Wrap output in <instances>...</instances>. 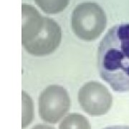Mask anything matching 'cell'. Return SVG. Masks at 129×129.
<instances>
[{
  "mask_svg": "<svg viewBox=\"0 0 129 129\" xmlns=\"http://www.w3.org/2000/svg\"><path fill=\"white\" fill-rule=\"evenodd\" d=\"M36 3L47 13L55 14L66 7L69 0H35Z\"/></svg>",
  "mask_w": 129,
  "mask_h": 129,
  "instance_id": "cell-8",
  "label": "cell"
},
{
  "mask_svg": "<svg viewBox=\"0 0 129 129\" xmlns=\"http://www.w3.org/2000/svg\"><path fill=\"white\" fill-rule=\"evenodd\" d=\"M61 29L55 22L45 18V24L40 33L32 41L23 44L25 50L35 56H45L52 53L60 45Z\"/></svg>",
  "mask_w": 129,
  "mask_h": 129,
  "instance_id": "cell-5",
  "label": "cell"
},
{
  "mask_svg": "<svg viewBox=\"0 0 129 129\" xmlns=\"http://www.w3.org/2000/svg\"><path fill=\"white\" fill-rule=\"evenodd\" d=\"M78 102L85 113L93 116L107 113L111 108L113 98L106 86L92 81L85 84L78 92Z\"/></svg>",
  "mask_w": 129,
  "mask_h": 129,
  "instance_id": "cell-4",
  "label": "cell"
},
{
  "mask_svg": "<svg viewBox=\"0 0 129 129\" xmlns=\"http://www.w3.org/2000/svg\"><path fill=\"white\" fill-rule=\"evenodd\" d=\"M33 118V106L30 97L25 92H22V128L29 125Z\"/></svg>",
  "mask_w": 129,
  "mask_h": 129,
  "instance_id": "cell-9",
  "label": "cell"
},
{
  "mask_svg": "<svg viewBox=\"0 0 129 129\" xmlns=\"http://www.w3.org/2000/svg\"><path fill=\"white\" fill-rule=\"evenodd\" d=\"M22 45L32 41L40 33L45 24L42 17L32 6L22 5Z\"/></svg>",
  "mask_w": 129,
  "mask_h": 129,
  "instance_id": "cell-6",
  "label": "cell"
},
{
  "mask_svg": "<svg viewBox=\"0 0 129 129\" xmlns=\"http://www.w3.org/2000/svg\"><path fill=\"white\" fill-rule=\"evenodd\" d=\"M103 129H129V125H115L107 127Z\"/></svg>",
  "mask_w": 129,
  "mask_h": 129,
  "instance_id": "cell-11",
  "label": "cell"
},
{
  "mask_svg": "<svg viewBox=\"0 0 129 129\" xmlns=\"http://www.w3.org/2000/svg\"><path fill=\"white\" fill-rule=\"evenodd\" d=\"M99 73L112 89L129 92V23L118 24L102 39L98 51Z\"/></svg>",
  "mask_w": 129,
  "mask_h": 129,
  "instance_id": "cell-1",
  "label": "cell"
},
{
  "mask_svg": "<svg viewBox=\"0 0 129 129\" xmlns=\"http://www.w3.org/2000/svg\"><path fill=\"white\" fill-rule=\"evenodd\" d=\"M59 129H91V127L85 116L79 113H70L62 120Z\"/></svg>",
  "mask_w": 129,
  "mask_h": 129,
  "instance_id": "cell-7",
  "label": "cell"
},
{
  "mask_svg": "<svg viewBox=\"0 0 129 129\" xmlns=\"http://www.w3.org/2000/svg\"><path fill=\"white\" fill-rule=\"evenodd\" d=\"M32 129H55L53 127L50 126V125H44V124H40V125H37L35 126H34Z\"/></svg>",
  "mask_w": 129,
  "mask_h": 129,
  "instance_id": "cell-10",
  "label": "cell"
},
{
  "mask_svg": "<svg viewBox=\"0 0 129 129\" xmlns=\"http://www.w3.org/2000/svg\"><path fill=\"white\" fill-rule=\"evenodd\" d=\"M70 100L63 87L52 85L46 88L39 98V114L42 120L56 123L69 111Z\"/></svg>",
  "mask_w": 129,
  "mask_h": 129,
  "instance_id": "cell-3",
  "label": "cell"
},
{
  "mask_svg": "<svg viewBox=\"0 0 129 129\" xmlns=\"http://www.w3.org/2000/svg\"><path fill=\"white\" fill-rule=\"evenodd\" d=\"M107 19L104 11L95 3H83L74 9L72 14V28L80 39L91 41L104 31Z\"/></svg>",
  "mask_w": 129,
  "mask_h": 129,
  "instance_id": "cell-2",
  "label": "cell"
}]
</instances>
